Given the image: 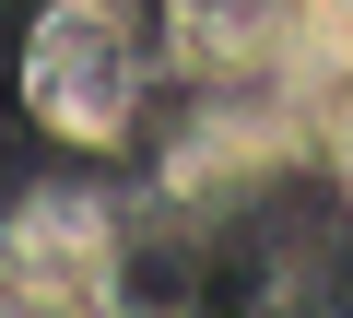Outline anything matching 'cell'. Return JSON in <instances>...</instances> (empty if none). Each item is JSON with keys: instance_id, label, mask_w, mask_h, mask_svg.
Segmentation results:
<instances>
[{"instance_id": "cell-1", "label": "cell", "mask_w": 353, "mask_h": 318, "mask_svg": "<svg viewBox=\"0 0 353 318\" xmlns=\"http://www.w3.org/2000/svg\"><path fill=\"white\" fill-rule=\"evenodd\" d=\"M153 95V36L130 0H36L24 24V118L71 153H118Z\"/></svg>"}, {"instance_id": "cell-2", "label": "cell", "mask_w": 353, "mask_h": 318, "mask_svg": "<svg viewBox=\"0 0 353 318\" xmlns=\"http://www.w3.org/2000/svg\"><path fill=\"white\" fill-rule=\"evenodd\" d=\"M118 259V201L106 189H36L0 224V306H94Z\"/></svg>"}, {"instance_id": "cell-3", "label": "cell", "mask_w": 353, "mask_h": 318, "mask_svg": "<svg viewBox=\"0 0 353 318\" xmlns=\"http://www.w3.org/2000/svg\"><path fill=\"white\" fill-rule=\"evenodd\" d=\"M318 0H165V59L189 83H259L283 59H306Z\"/></svg>"}, {"instance_id": "cell-4", "label": "cell", "mask_w": 353, "mask_h": 318, "mask_svg": "<svg viewBox=\"0 0 353 318\" xmlns=\"http://www.w3.org/2000/svg\"><path fill=\"white\" fill-rule=\"evenodd\" d=\"M271 153H283V130H259V118H201V141L165 153V189H176V201H201V189L224 201L248 166H271Z\"/></svg>"}]
</instances>
